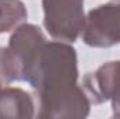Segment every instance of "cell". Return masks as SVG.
I'll return each mask as SVG.
<instances>
[{
    "mask_svg": "<svg viewBox=\"0 0 120 119\" xmlns=\"http://www.w3.org/2000/svg\"><path fill=\"white\" fill-rule=\"evenodd\" d=\"M84 39L92 46H110L120 42V1L101 6L88 16Z\"/></svg>",
    "mask_w": 120,
    "mask_h": 119,
    "instance_id": "7a4b0ae2",
    "label": "cell"
},
{
    "mask_svg": "<svg viewBox=\"0 0 120 119\" xmlns=\"http://www.w3.org/2000/svg\"><path fill=\"white\" fill-rule=\"evenodd\" d=\"M10 16L25 17L27 13L24 10L22 3H20L18 0H0V32L8 31L18 21H21V20L13 18Z\"/></svg>",
    "mask_w": 120,
    "mask_h": 119,
    "instance_id": "3957f363",
    "label": "cell"
},
{
    "mask_svg": "<svg viewBox=\"0 0 120 119\" xmlns=\"http://www.w3.org/2000/svg\"><path fill=\"white\" fill-rule=\"evenodd\" d=\"M84 0H43L45 25L59 39L74 41L84 28Z\"/></svg>",
    "mask_w": 120,
    "mask_h": 119,
    "instance_id": "6da1fadb",
    "label": "cell"
}]
</instances>
